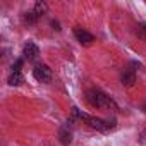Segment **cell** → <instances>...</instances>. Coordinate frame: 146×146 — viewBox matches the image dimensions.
Instances as JSON below:
<instances>
[{
    "label": "cell",
    "instance_id": "obj_8",
    "mask_svg": "<svg viewBox=\"0 0 146 146\" xmlns=\"http://www.w3.org/2000/svg\"><path fill=\"white\" fill-rule=\"evenodd\" d=\"M7 83H9L11 86H21V84L24 83V78H23L21 72H11V76H9V79H7Z\"/></svg>",
    "mask_w": 146,
    "mask_h": 146
},
{
    "label": "cell",
    "instance_id": "obj_7",
    "mask_svg": "<svg viewBox=\"0 0 146 146\" xmlns=\"http://www.w3.org/2000/svg\"><path fill=\"white\" fill-rule=\"evenodd\" d=\"M74 36H76V38H78V41H79V43H83V45H91V43L95 41L93 35H91V33H88V31H84L83 28H76V29H74Z\"/></svg>",
    "mask_w": 146,
    "mask_h": 146
},
{
    "label": "cell",
    "instance_id": "obj_3",
    "mask_svg": "<svg viewBox=\"0 0 146 146\" xmlns=\"http://www.w3.org/2000/svg\"><path fill=\"white\" fill-rule=\"evenodd\" d=\"M137 62H131L124 70H122V76H120V83L125 86V88H129V86H132L134 83H136V72H137Z\"/></svg>",
    "mask_w": 146,
    "mask_h": 146
},
{
    "label": "cell",
    "instance_id": "obj_5",
    "mask_svg": "<svg viewBox=\"0 0 146 146\" xmlns=\"http://www.w3.org/2000/svg\"><path fill=\"white\" fill-rule=\"evenodd\" d=\"M70 122H72V120H67V122L58 129V141H60V144H64V146H69V144L72 143V129H70Z\"/></svg>",
    "mask_w": 146,
    "mask_h": 146
},
{
    "label": "cell",
    "instance_id": "obj_10",
    "mask_svg": "<svg viewBox=\"0 0 146 146\" xmlns=\"http://www.w3.org/2000/svg\"><path fill=\"white\" fill-rule=\"evenodd\" d=\"M23 19H24V23H26L28 26H31V24H35V23L38 21V17H36V14H35L33 11H28V12H24Z\"/></svg>",
    "mask_w": 146,
    "mask_h": 146
},
{
    "label": "cell",
    "instance_id": "obj_2",
    "mask_svg": "<svg viewBox=\"0 0 146 146\" xmlns=\"http://www.w3.org/2000/svg\"><path fill=\"white\" fill-rule=\"evenodd\" d=\"M86 100L90 102L91 107L102 108V110H108V112H115L117 110V103L112 100V96H108L107 93H103L98 88H91L86 91Z\"/></svg>",
    "mask_w": 146,
    "mask_h": 146
},
{
    "label": "cell",
    "instance_id": "obj_15",
    "mask_svg": "<svg viewBox=\"0 0 146 146\" xmlns=\"http://www.w3.org/2000/svg\"><path fill=\"white\" fill-rule=\"evenodd\" d=\"M143 112H144V113H146V103H144V105H143Z\"/></svg>",
    "mask_w": 146,
    "mask_h": 146
},
{
    "label": "cell",
    "instance_id": "obj_12",
    "mask_svg": "<svg viewBox=\"0 0 146 146\" xmlns=\"http://www.w3.org/2000/svg\"><path fill=\"white\" fill-rule=\"evenodd\" d=\"M137 35H139V38H146V24L137 26Z\"/></svg>",
    "mask_w": 146,
    "mask_h": 146
},
{
    "label": "cell",
    "instance_id": "obj_14",
    "mask_svg": "<svg viewBox=\"0 0 146 146\" xmlns=\"http://www.w3.org/2000/svg\"><path fill=\"white\" fill-rule=\"evenodd\" d=\"M52 26H53V29H60V28H58V23H55V21L52 23Z\"/></svg>",
    "mask_w": 146,
    "mask_h": 146
},
{
    "label": "cell",
    "instance_id": "obj_11",
    "mask_svg": "<svg viewBox=\"0 0 146 146\" xmlns=\"http://www.w3.org/2000/svg\"><path fill=\"white\" fill-rule=\"evenodd\" d=\"M23 58H17L16 62H14V65H12V72H21V67H23Z\"/></svg>",
    "mask_w": 146,
    "mask_h": 146
},
{
    "label": "cell",
    "instance_id": "obj_13",
    "mask_svg": "<svg viewBox=\"0 0 146 146\" xmlns=\"http://www.w3.org/2000/svg\"><path fill=\"white\" fill-rule=\"evenodd\" d=\"M139 141H141V143H146V127L143 129V132H141V136H139Z\"/></svg>",
    "mask_w": 146,
    "mask_h": 146
},
{
    "label": "cell",
    "instance_id": "obj_1",
    "mask_svg": "<svg viewBox=\"0 0 146 146\" xmlns=\"http://www.w3.org/2000/svg\"><path fill=\"white\" fill-rule=\"evenodd\" d=\"M72 117H76V119L83 120V122L88 124L91 129H96V131H100V132H110V131H113V129L117 127V120H115V119L105 120V119H100V117L84 113L83 110H79V108H76V107L72 108Z\"/></svg>",
    "mask_w": 146,
    "mask_h": 146
},
{
    "label": "cell",
    "instance_id": "obj_6",
    "mask_svg": "<svg viewBox=\"0 0 146 146\" xmlns=\"http://www.w3.org/2000/svg\"><path fill=\"white\" fill-rule=\"evenodd\" d=\"M38 55H40V48H38L35 43L28 41V43L24 45V48H23V57H24L26 60H35Z\"/></svg>",
    "mask_w": 146,
    "mask_h": 146
},
{
    "label": "cell",
    "instance_id": "obj_9",
    "mask_svg": "<svg viewBox=\"0 0 146 146\" xmlns=\"http://www.w3.org/2000/svg\"><path fill=\"white\" fill-rule=\"evenodd\" d=\"M33 12L36 14V17L40 19L45 12H46V4H43V2H36L35 4V7H33Z\"/></svg>",
    "mask_w": 146,
    "mask_h": 146
},
{
    "label": "cell",
    "instance_id": "obj_4",
    "mask_svg": "<svg viewBox=\"0 0 146 146\" xmlns=\"http://www.w3.org/2000/svg\"><path fill=\"white\" fill-rule=\"evenodd\" d=\"M33 76H35V79L40 81V83H50V81H52V70H50L48 65L38 64V65L33 69Z\"/></svg>",
    "mask_w": 146,
    "mask_h": 146
}]
</instances>
